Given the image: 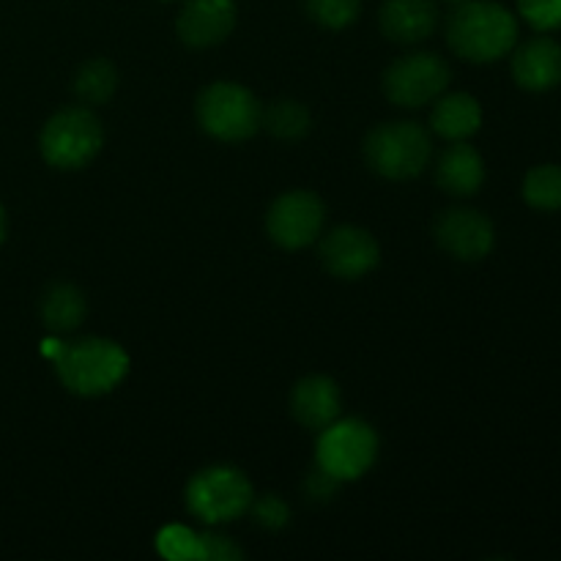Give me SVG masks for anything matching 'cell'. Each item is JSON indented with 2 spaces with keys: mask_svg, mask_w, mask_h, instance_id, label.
Returning <instances> with one entry per match:
<instances>
[{
  "mask_svg": "<svg viewBox=\"0 0 561 561\" xmlns=\"http://www.w3.org/2000/svg\"><path fill=\"white\" fill-rule=\"evenodd\" d=\"M307 16L329 31H343L354 25L362 14V0H301Z\"/></svg>",
  "mask_w": 561,
  "mask_h": 561,
  "instance_id": "7402d4cb",
  "label": "cell"
},
{
  "mask_svg": "<svg viewBox=\"0 0 561 561\" xmlns=\"http://www.w3.org/2000/svg\"><path fill=\"white\" fill-rule=\"evenodd\" d=\"M381 261L378 241L370 230L356 228V225H340L332 233H327L321 244V263L332 277L337 279H359L370 274Z\"/></svg>",
  "mask_w": 561,
  "mask_h": 561,
  "instance_id": "8fae6325",
  "label": "cell"
},
{
  "mask_svg": "<svg viewBox=\"0 0 561 561\" xmlns=\"http://www.w3.org/2000/svg\"><path fill=\"white\" fill-rule=\"evenodd\" d=\"M252 515H255V520L261 526H266V529L277 531V529H285V526L290 524V507L283 502L279 496H274V493H266V496L261 499H252Z\"/></svg>",
  "mask_w": 561,
  "mask_h": 561,
  "instance_id": "d4e9b609",
  "label": "cell"
},
{
  "mask_svg": "<svg viewBox=\"0 0 561 561\" xmlns=\"http://www.w3.org/2000/svg\"><path fill=\"white\" fill-rule=\"evenodd\" d=\"M38 312H42V323L53 334L75 332L85 318L88 305L80 288L69 283H55L44 290L42 301H38Z\"/></svg>",
  "mask_w": 561,
  "mask_h": 561,
  "instance_id": "ac0fdd59",
  "label": "cell"
},
{
  "mask_svg": "<svg viewBox=\"0 0 561 561\" xmlns=\"http://www.w3.org/2000/svg\"><path fill=\"white\" fill-rule=\"evenodd\" d=\"M453 71L436 53H411L383 71V93L398 107H422L447 91Z\"/></svg>",
  "mask_w": 561,
  "mask_h": 561,
  "instance_id": "ba28073f",
  "label": "cell"
},
{
  "mask_svg": "<svg viewBox=\"0 0 561 561\" xmlns=\"http://www.w3.org/2000/svg\"><path fill=\"white\" fill-rule=\"evenodd\" d=\"M327 206L310 190H290L268 206V239L283 250H301L321 236Z\"/></svg>",
  "mask_w": 561,
  "mask_h": 561,
  "instance_id": "9c48e42d",
  "label": "cell"
},
{
  "mask_svg": "<svg viewBox=\"0 0 561 561\" xmlns=\"http://www.w3.org/2000/svg\"><path fill=\"white\" fill-rule=\"evenodd\" d=\"M378 22H381L383 36L392 42H425L438 25V3L436 0H383Z\"/></svg>",
  "mask_w": 561,
  "mask_h": 561,
  "instance_id": "9a60e30c",
  "label": "cell"
},
{
  "mask_svg": "<svg viewBox=\"0 0 561 561\" xmlns=\"http://www.w3.org/2000/svg\"><path fill=\"white\" fill-rule=\"evenodd\" d=\"M252 499H255L252 482L233 466H208L197 471L186 485V510L208 526L241 518L250 513Z\"/></svg>",
  "mask_w": 561,
  "mask_h": 561,
  "instance_id": "8992f818",
  "label": "cell"
},
{
  "mask_svg": "<svg viewBox=\"0 0 561 561\" xmlns=\"http://www.w3.org/2000/svg\"><path fill=\"white\" fill-rule=\"evenodd\" d=\"M201 542H203V561H239V559H244V551H241V548L225 535H214V531H206V535H201Z\"/></svg>",
  "mask_w": 561,
  "mask_h": 561,
  "instance_id": "484cf974",
  "label": "cell"
},
{
  "mask_svg": "<svg viewBox=\"0 0 561 561\" xmlns=\"http://www.w3.org/2000/svg\"><path fill=\"white\" fill-rule=\"evenodd\" d=\"M157 551L170 561H203L201 535L186 526H164L157 535Z\"/></svg>",
  "mask_w": 561,
  "mask_h": 561,
  "instance_id": "603a6c76",
  "label": "cell"
},
{
  "mask_svg": "<svg viewBox=\"0 0 561 561\" xmlns=\"http://www.w3.org/2000/svg\"><path fill=\"white\" fill-rule=\"evenodd\" d=\"M436 241L444 252L466 263L482 261L496 244L493 222L477 208H449L436 219Z\"/></svg>",
  "mask_w": 561,
  "mask_h": 561,
  "instance_id": "30bf717a",
  "label": "cell"
},
{
  "mask_svg": "<svg viewBox=\"0 0 561 561\" xmlns=\"http://www.w3.org/2000/svg\"><path fill=\"white\" fill-rule=\"evenodd\" d=\"M431 135L414 121L378 124L365 140V159L389 181L416 179L431 162Z\"/></svg>",
  "mask_w": 561,
  "mask_h": 561,
  "instance_id": "277c9868",
  "label": "cell"
},
{
  "mask_svg": "<svg viewBox=\"0 0 561 561\" xmlns=\"http://www.w3.org/2000/svg\"><path fill=\"white\" fill-rule=\"evenodd\" d=\"M236 27V0H186L175 20L179 38L192 49L225 42Z\"/></svg>",
  "mask_w": 561,
  "mask_h": 561,
  "instance_id": "7c38bea8",
  "label": "cell"
},
{
  "mask_svg": "<svg viewBox=\"0 0 561 561\" xmlns=\"http://www.w3.org/2000/svg\"><path fill=\"white\" fill-rule=\"evenodd\" d=\"M197 124L208 137L222 142H244L261 129V102L239 82H211L195 104Z\"/></svg>",
  "mask_w": 561,
  "mask_h": 561,
  "instance_id": "3957f363",
  "label": "cell"
},
{
  "mask_svg": "<svg viewBox=\"0 0 561 561\" xmlns=\"http://www.w3.org/2000/svg\"><path fill=\"white\" fill-rule=\"evenodd\" d=\"M518 11L535 31H561V0H518Z\"/></svg>",
  "mask_w": 561,
  "mask_h": 561,
  "instance_id": "cb8c5ba5",
  "label": "cell"
},
{
  "mask_svg": "<svg viewBox=\"0 0 561 561\" xmlns=\"http://www.w3.org/2000/svg\"><path fill=\"white\" fill-rule=\"evenodd\" d=\"M378 458V436L362 420H334L316 444V463L340 482L359 480Z\"/></svg>",
  "mask_w": 561,
  "mask_h": 561,
  "instance_id": "52a82bcc",
  "label": "cell"
},
{
  "mask_svg": "<svg viewBox=\"0 0 561 561\" xmlns=\"http://www.w3.org/2000/svg\"><path fill=\"white\" fill-rule=\"evenodd\" d=\"M53 362L60 383L80 398L113 392L129 373V354L107 337H82L58 345Z\"/></svg>",
  "mask_w": 561,
  "mask_h": 561,
  "instance_id": "7a4b0ae2",
  "label": "cell"
},
{
  "mask_svg": "<svg viewBox=\"0 0 561 561\" xmlns=\"http://www.w3.org/2000/svg\"><path fill=\"white\" fill-rule=\"evenodd\" d=\"M524 201L537 211H559L561 208V168L559 164H537L524 179Z\"/></svg>",
  "mask_w": 561,
  "mask_h": 561,
  "instance_id": "44dd1931",
  "label": "cell"
},
{
  "mask_svg": "<svg viewBox=\"0 0 561 561\" xmlns=\"http://www.w3.org/2000/svg\"><path fill=\"white\" fill-rule=\"evenodd\" d=\"M431 126L438 137L455 142L469 140L482 126V107L471 93H447L436 99L431 113Z\"/></svg>",
  "mask_w": 561,
  "mask_h": 561,
  "instance_id": "e0dca14e",
  "label": "cell"
},
{
  "mask_svg": "<svg viewBox=\"0 0 561 561\" xmlns=\"http://www.w3.org/2000/svg\"><path fill=\"white\" fill-rule=\"evenodd\" d=\"M340 411H343V394L334 378L307 376L296 381L290 392V414L307 431H323L340 420Z\"/></svg>",
  "mask_w": 561,
  "mask_h": 561,
  "instance_id": "5bb4252c",
  "label": "cell"
},
{
  "mask_svg": "<svg viewBox=\"0 0 561 561\" xmlns=\"http://www.w3.org/2000/svg\"><path fill=\"white\" fill-rule=\"evenodd\" d=\"M337 488H340L337 477H332L329 471H323L318 463L305 480V491H307V496L312 499V502H329V499L337 493Z\"/></svg>",
  "mask_w": 561,
  "mask_h": 561,
  "instance_id": "4316f807",
  "label": "cell"
},
{
  "mask_svg": "<svg viewBox=\"0 0 561 561\" xmlns=\"http://www.w3.org/2000/svg\"><path fill=\"white\" fill-rule=\"evenodd\" d=\"M5 233H9V219H5V208L3 203H0V244L5 241Z\"/></svg>",
  "mask_w": 561,
  "mask_h": 561,
  "instance_id": "83f0119b",
  "label": "cell"
},
{
  "mask_svg": "<svg viewBox=\"0 0 561 561\" xmlns=\"http://www.w3.org/2000/svg\"><path fill=\"white\" fill-rule=\"evenodd\" d=\"M104 146V129L88 107H64L44 124L38 148L44 162L58 170H80L96 159Z\"/></svg>",
  "mask_w": 561,
  "mask_h": 561,
  "instance_id": "5b68a950",
  "label": "cell"
},
{
  "mask_svg": "<svg viewBox=\"0 0 561 561\" xmlns=\"http://www.w3.org/2000/svg\"><path fill=\"white\" fill-rule=\"evenodd\" d=\"M118 88V71L110 60L93 58L75 75V96L85 104H107Z\"/></svg>",
  "mask_w": 561,
  "mask_h": 561,
  "instance_id": "ffe728a7",
  "label": "cell"
},
{
  "mask_svg": "<svg viewBox=\"0 0 561 561\" xmlns=\"http://www.w3.org/2000/svg\"><path fill=\"white\" fill-rule=\"evenodd\" d=\"M513 77L524 91L546 93L561 85V44L535 36L513 53Z\"/></svg>",
  "mask_w": 561,
  "mask_h": 561,
  "instance_id": "4fadbf2b",
  "label": "cell"
},
{
  "mask_svg": "<svg viewBox=\"0 0 561 561\" xmlns=\"http://www.w3.org/2000/svg\"><path fill=\"white\" fill-rule=\"evenodd\" d=\"M310 110L296 99H277L261 113V126H266L268 135L277 140H301L310 131Z\"/></svg>",
  "mask_w": 561,
  "mask_h": 561,
  "instance_id": "d6986e66",
  "label": "cell"
},
{
  "mask_svg": "<svg viewBox=\"0 0 561 561\" xmlns=\"http://www.w3.org/2000/svg\"><path fill=\"white\" fill-rule=\"evenodd\" d=\"M447 42L469 64H493L518 44V20L496 0H466L449 14Z\"/></svg>",
  "mask_w": 561,
  "mask_h": 561,
  "instance_id": "6da1fadb",
  "label": "cell"
},
{
  "mask_svg": "<svg viewBox=\"0 0 561 561\" xmlns=\"http://www.w3.org/2000/svg\"><path fill=\"white\" fill-rule=\"evenodd\" d=\"M442 3H447V5H453V9H455V5H460V3H466V0H442Z\"/></svg>",
  "mask_w": 561,
  "mask_h": 561,
  "instance_id": "f1b7e54d",
  "label": "cell"
},
{
  "mask_svg": "<svg viewBox=\"0 0 561 561\" xmlns=\"http://www.w3.org/2000/svg\"><path fill=\"white\" fill-rule=\"evenodd\" d=\"M436 181L447 195L471 197L480 192L485 181V162L480 151L466 140H455L447 151L442 153L436 168Z\"/></svg>",
  "mask_w": 561,
  "mask_h": 561,
  "instance_id": "2e32d148",
  "label": "cell"
}]
</instances>
